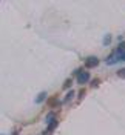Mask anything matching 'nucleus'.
<instances>
[{"label":"nucleus","mask_w":125,"mask_h":135,"mask_svg":"<svg viewBox=\"0 0 125 135\" xmlns=\"http://www.w3.org/2000/svg\"><path fill=\"white\" fill-rule=\"evenodd\" d=\"M118 61H125V52H119L116 49L111 55L106 58V63H108V65H113V63H118Z\"/></svg>","instance_id":"f257e3e1"},{"label":"nucleus","mask_w":125,"mask_h":135,"mask_svg":"<svg viewBox=\"0 0 125 135\" xmlns=\"http://www.w3.org/2000/svg\"><path fill=\"white\" fill-rule=\"evenodd\" d=\"M45 98H46V92H42V94H39L37 98H36V103H42Z\"/></svg>","instance_id":"20e7f679"},{"label":"nucleus","mask_w":125,"mask_h":135,"mask_svg":"<svg viewBox=\"0 0 125 135\" xmlns=\"http://www.w3.org/2000/svg\"><path fill=\"white\" fill-rule=\"evenodd\" d=\"M70 88H71V80H66L64 83V89H70Z\"/></svg>","instance_id":"1a4fd4ad"},{"label":"nucleus","mask_w":125,"mask_h":135,"mask_svg":"<svg viewBox=\"0 0 125 135\" xmlns=\"http://www.w3.org/2000/svg\"><path fill=\"white\" fill-rule=\"evenodd\" d=\"M118 51H119V52H125V42H122V43L119 45V48H118Z\"/></svg>","instance_id":"0eeeda50"},{"label":"nucleus","mask_w":125,"mask_h":135,"mask_svg":"<svg viewBox=\"0 0 125 135\" xmlns=\"http://www.w3.org/2000/svg\"><path fill=\"white\" fill-rule=\"evenodd\" d=\"M56 126H57V121H56V120H52V121L50 123V128H48V132H51L52 129H54V128H56Z\"/></svg>","instance_id":"39448f33"},{"label":"nucleus","mask_w":125,"mask_h":135,"mask_svg":"<svg viewBox=\"0 0 125 135\" xmlns=\"http://www.w3.org/2000/svg\"><path fill=\"white\" fill-rule=\"evenodd\" d=\"M111 42V37H110V35H106V37H105V40H104V45H108Z\"/></svg>","instance_id":"9d476101"},{"label":"nucleus","mask_w":125,"mask_h":135,"mask_svg":"<svg viewBox=\"0 0 125 135\" xmlns=\"http://www.w3.org/2000/svg\"><path fill=\"white\" fill-rule=\"evenodd\" d=\"M97 65H99V58H97V57H88L86 58V61H85V66L86 68H96Z\"/></svg>","instance_id":"f03ea898"},{"label":"nucleus","mask_w":125,"mask_h":135,"mask_svg":"<svg viewBox=\"0 0 125 135\" xmlns=\"http://www.w3.org/2000/svg\"><path fill=\"white\" fill-rule=\"evenodd\" d=\"M118 75H119L120 78H125V69H119V71H118Z\"/></svg>","instance_id":"6e6552de"},{"label":"nucleus","mask_w":125,"mask_h":135,"mask_svg":"<svg viewBox=\"0 0 125 135\" xmlns=\"http://www.w3.org/2000/svg\"><path fill=\"white\" fill-rule=\"evenodd\" d=\"M88 80H90V72H80V74L77 75V83H79V85L86 83Z\"/></svg>","instance_id":"7ed1b4c3"},{"label":"nucleus","mask_w":125,"mask_h":135,"mask_svg":"<svg viewBox=\"0 0 125 135\" xmlns=\"http://www.w3.org/2000/svg\"><path fill=\"white\" fill-rule=\"evenodd\" d=\"M73 97H74V92H73V91H70V92L66 94V97H65V100H64V101H70Z\"/></svg>","instance_id":"423d86ee"}]
</instances>
